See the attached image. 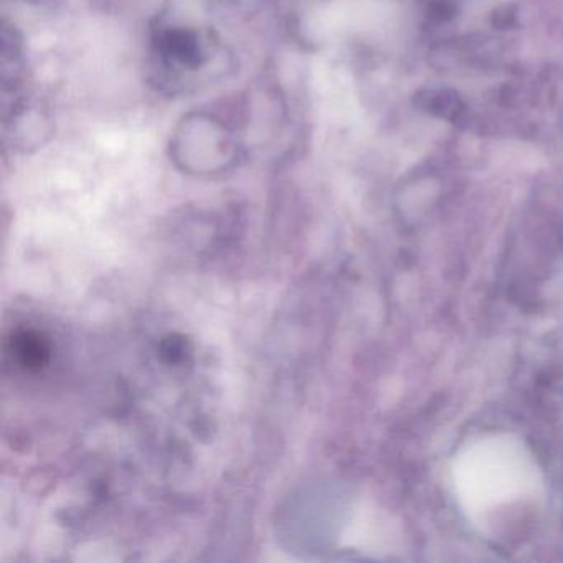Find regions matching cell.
<instances>
[{
  "label": "cell",
  "mask_w": 563,
  "mask_h": 563,
  "mask_svg": "<svg viewBox=\"0 0 563 563\" xmlns=\"http://www.w3.org/2000/svg\"><path fill=\"white\" fill-rule=\"evenodd\" d=\"M152 67L172 93H187L227 71L228 55L199 0H169L151 27Z\"/></svg>",
  "instance_id": "obj_1"
},
{
  "label": "cell",
  "mask_w": 563,
  "mask_h": 563,
  "mask_svg": "<svg viewBox=\"0 0 563 563\" xmlns=\"http://www.w3.org/2000/svg\"><path fill=\"white\" fill-rule=\"evenodd\" d=\"M177 171L195 179H215L235 171L245 146L242 134L220 114L189 111L172 128L167 144Z\"/></svg>",
  "instance_id": "obj_2"
},
{
  "label": "cell",
  "mask_w": 563,
  "mask_h": 563,
  "mask_svg": "<svg viewBox=\"0 0 563 563\" xmlns=\"http://www.w3.org/2000/svg\"><path fill=\"white\" fill-rule=\"evenodd\" d=\"M334 506V491L327 484H306L281 507L276 524L280 539L293 552H322L334 535Z\"/></svg>",
  "instance_id": "obj_3"
},
{
  "label": "cell",
  "mask_w": 563,
  "mask_h": 563,
  "mask_svg": "<svg viewBox=\"0 0 563 563\" xmlns=\"http://www.w3.org/2000/svg\"><path fill=\"white\" fill-rule=\"evenodd\" d=\"M9 354L24 369H40L47 364L50 347L38 332L19 331L10 339Z\"/></svg>",
  "instance_id": "obj_4"
}]
</instances>
